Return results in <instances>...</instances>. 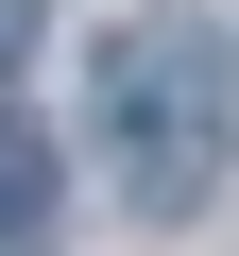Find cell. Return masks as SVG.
Returning a JSON list of instances; mask_svg holds the SVG:
<instances>
[{"instance_id": "6da1fadb", "label": "cell", "mask_w": 239, "mask_h": 256, "mask_svg": "<svg viewBox=\"0 0 239 256\" xmlns=\"http://www.w3.org/2000/svg\"><path fill=\"white\" fill-rule=\"evenodd\" d=\"M86 102H102V154H120V188H137L154 222L205 205L222 154H239V68L188 52V34H102V86Z\"/></svg>"}, {"instance_id": "7a4b0ae2", "label": "cell", "mask_w": 239, "mask_h": 256, "mask_svg": "<svg viewBox=\"0 0 239 256\" xmlns=\"http://www.w3.org/2000/svg\"><path fill=\"white\" fill-rule=\"evenodd\" d=\"M34 205H52V137H34V120H0V256L34 239Z\"/></svg>"}, {"instance_id": "3957f363", "label": "cell", "mask_w": 239, "mask_h": 256, "mask_svg": "<svg viewBox=\"0 0 239 256\" xmlns=\"http://www.w3.org/2000/svg\"><path fill=\"white\" fill-rule=\"evenodd\" d=\"M34 34H52V0H0V68H34Z\"/></svg>"}]
</instances>
